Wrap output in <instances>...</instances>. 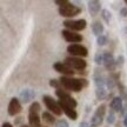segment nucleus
I'll use <instances>...</instances> for the list:
<instances>
[{
  "mask_svg": "<svg viewBox=\"0 0 127 127\" xmlns=\"http://www.w3.org/2000/svg\"><path fill=\"white\" fill-rule=\"evenodd\" d=\"M120 15H121V17H127V7L121 8V11H120Z\"/></svg>",
  "mask_w": 127,
  "mask_h": 127,
  "instance_id": "32",
  "label": "nucleus"
},
{
  "mask_svg": "<svg viewBox=\"0 0 127 127\" xmlns=\"http://www.w3.org/2000/svg\"><path fill=\"white\" fill-rule=\"evenodd\" d=\"M55 127H69V125H68L66 119H59L55 124Z\"/></svg>",
  "mask_w": 127,
  "mask_h": 127,
  "instance_id": "29",
  "label": "nucleus"
},
{
  "mask_svg": "<svg viewBox=\"0 0 127 127\" xmlns=\"http://www.w3.org/2000/svg\"><path fill=\"white\" fill-rule=\"evenodd\" d=\"M42 101H44V104H45L46 108L48 109V112H51L52 114L58 115V117H60V115L63 114V109L60 107L58 100H54L52 96H50V95H44V96H42Z\"/></svg>",
  "mask_w": 127,
  "mask_h": 127,
  "instance_id": "3",
  "label": "nucleus"
},
{
  "mask_svg": "<svg viewBox=\"0 0 127 127\" xmlns=\"http://www.w3.org/2000/svg\"><path fill=\"white\" fill-rule=\"evenodd\" d=\"M105 113H106V105L101 104L98 108L95 109V113L93 114V117L91 118L90 127H99L102 124V121H104Z\"/></svg>",
  "mask_w": 127,
  "mask_h": 127,
  "instance_id": "7",
  "label": "nucleus"
},
{
  "mask_svg": "<svg viewBox=\"0 0 127 127\" xmlns=\"http://www.w3.org/2000/svg\"><path fill=\"white\" fill-rule=\"evenodd\" d=\"M115 85H117V82H115V80H114V78L109 74L108 77L106 78V88L109 90V91H112Z\"/></svg>",
  "mask_w": 127,
  "mask_h": 127,
  "instance_id": "23",
  "label": "nucleus"
},
{
  "mask_svg": "<svg viewBox=\"0 0 127 127\" xmlns=\"http://www.w3.org/2000/svg\"><path fill=\"white\" fill-rule=\"evenodd\" d=\"M124 63H125V58H124V55L120 54L118 58H117V67H123Z\"/></svg>",
  "mask_w": 127,
  "mask_h": 127,
  "instance_id": "30",
  "label": "nucleus"
},
{
  "mask_svg": "<svg viewBox=\"0 0 127 127\" xmlns=\"http://www.w3.org/2000/svg\"><path fill=\"white\" fill-rule=\"evenodd\" d=\"M68 1L67 0H55V4L59 5V7H61V6H64V5H66Z\"/></svg>",
  "mask_w": 127,
  "mask_h": 127,
  "instance_id": "31",
  "label": "nucleus"
},
{
  "mask_svg": "<svg viewBox=\"0 0 127 127\" xmlns=\"http://www.w3.org/2000/svg\"><path fill=\"white\" fill-rule=\"evenodd\" d=\"M58 102H59L60 107H61V109H63V112L67 115L68 118L72 119V120H77L78 119V113H77L75 109L73 108V107H71V106L66 105L65 102H63V101H60V100H58Z\"/></svg>",
  "mask_w": 127,
  "mask_h": 127,
  "instance_id": "13",
  "label": "nucleus"
},
{
  "mask_svg": "<svg viewBox=\"0 0 127 127\" xmlns=\"http://www.w3.org/2000/svg\"><path fill=\"white\" fill-rule=\"evenodd\" d=\"M60 82L63 87L68 92H78L82 91L84 88V85L81 82V79H78V78H73V77H60Z\"/></svg>",
  "mask_w": 127,
  "mask_h": 127,
  "instance_id": "1",
  "label": "nucleus"
},
{
  "mask_svg": "<svg viewBox=\"0 0 127 127\" xmlns=\"http://www.w3.org/2000/svg\"><path fill=\"white\" fill-rule=\"evenodd\" d=\"M1 127H13V125H12V124H9V123H4Z\"/></svg>",
  "mask_w": 127,
  "mask_h": 127,
  "instance_id": "34",
  "label": "nucleus"
},
{
  "mask_svg": "<svg viewBox=\"0 0 127 127\" xmlns=\"http://www.w3.org/2000/svg\"><path fill=\"white\" fill-rule=\"evenodd\" d=\"M107 41H108V39H107V36L106 35H100L96 38V42H98V45L99 46H105L106 44H107Z\"/></svg>",
  "mask_w": 127,
  "mask_h": 127,
  "instance_id": "27",
  "label": "nucleus"
},
{
  "mask_svg": "<svg viewBox=\"0 0 127 127\" xmlns=\"http://www.w3.org/2000/svg\"><path fill=\"white\" fill-rule=\"evenodd\" d=\"M109 107L112 111L114 112H121L124 109V100L121 99V96L119 95V96H114L113 99L111 100V102H109Z\"/></svg>",
  "mask_w": 127,
  "mask_h": 127,
  "instance_id": "14",
  "label": "nucleus"
},
{
  "mask_svg": "<svg viewBox=\"0 0 127 127\" xmlns=\"http://www.w3.org/2000/svg\"><path fill=\"white\" fill-rule=\"evenodd\" d=\"M100 7H101V4L98 0H92L88 2V12L92 17H95L98 15V13L100 12Z\"/></svg>",
  "mask_w": 127,
  "mask_h": 127,
  "instance_id": "17",
  "label": "nucleus"
},
{
  "mask_svg": "<svg viewBox=\"0 0 127 127\" xmlns=\"http://www.w3.org/2000/svg\"><path fill=\"white\" fill-rule=\"evenodd\" d=\"M95 95H96L98 100L106 99V98L108 96V95H107V91H106V87H99V88H96V91H95Z\"/></svg>",
  "mask_w": 127,
  "mask_h": 127,
  "instance_id": "21",
  "label": "nucleus"
},
{
  "mask_svg": "<svg viewBox=\"0 0 127 127\" xmlns=\"http://www.w3.org/2000/svg\"><path fill=\"white\" fill-rule=\"evenodd\" d=\"M67 52L71 57H78V58H86L88 55V50L85 46L80 44H71L67 46Z\"/></svg>",
  "mask_w": 127,
  "mask_h": 127,
  "instance_id": "8",
  "label": "nucleus"
},
{
  "mask_svg": "<svg viewBox=\"0 0 127 127\" xmlns=\"http://www.w3.org/2000/svg\"><path fill=\"white\" fill-rule=\"evenodd\" d=\"M79 127H90V124L87 123V121H82V123L79 125Z\"/></svg>",
  "mask_w": 127,
  "mask_h": 127,
  "instance_id": "33",
  "label": "nucleus"
},
{
  "mask_svg": "<svg viewBox=\"0 0 127 127\" xmlns=\"http://www.w3.org/2000/svg\"><path fill=\"white\" fill-rule=\"evenodd\" d=\"M94 60H95V64H96V65L104 64V53H96Z\"/></svg>",
  "mask_w": 127,
  "mask_h": 127,
  "instance_id": "28",
  "label": "nucleus"
},
{
  "mask_svg": "<svg viewBox=\"0 0 127 127\" xmlns=\"http://www.w3.org/2000/svg\"><path fill=\"white\" fill-rule=\"evenodd\" d=\"M20 127H31V126H30V125H21Z\"/></svg>",
  "mask_w": 127,
  "mask_h": 127,
  "instance_id": "36",
  "label": "nucleus"
},
{
  "mask_svg": "<svg viewBox=\"0 0 127 127\" xmlns=\"http://www.w3.org/2000/svg\"><path fill=\"white\" fill-rule=\"evenodd\" d=\"M61 35L65 40L67 42H71V44H79L82 41V35L79 34L77 32H72V31H68V30H64L61 32Z\"/></svg>",
  "mask_w": 127,
  "mask_h": 127,
  "instance_id": "10",
  "label": "nucleus"
},
{
  "mask_svg": "<svg viewBox=\"0 0 127 127\" xmlns=\"http://www.w3.org/2000/svg\"><path fill=\"white\" fill-rule=\"evenodd\" d=\"M53 68L58 73H60L63 77H73L75 74V71L73 68H71L67 64H65V63H60V61L54 63L53 64Z\"/></svg>",
  "mask_w": 127,
  "mask_h": 127,
  "instance_id": "9",
  "label": "nucleus"
},
{
  "mask_svg": "<svg viewBox=\"0 0 127 127\" xmlns=\"http://www.w3.org/2000/svg\"><path fill=\"white\" fill-rule=\"evenodd\" d=\"M28 124L31 127H42L39 114H28Z\"/></svg>",
  "mask_w": 127,
  "mask_h": 127,
  "instance_id": "18",
  "label": "nucleus"
},
{
  "mask_svg": "<svg viewBox=\"0 0 127 127\" xmlns=\"http://www.w3.org/2000/svg\"><path fill=\"white\" fill-rule=\"evenodd\" d=\"M92 32L93 34L96 35V38L100 35H102V32H104V25L100 23V21H94L92 24Z\"/></svg>",
  "mask_w": 127,
  "mask_h": 127,
  "instance_id": "20",
  "label": "nucleus"
},
{
  "mask_svg": "<svg viewBox=\"0 0 127 127\" xmlns=\"http://www.w3.org/2000/svg\"><path fill=\"white\" fill-rule=\"evenodd\" d=\"M41 120H44V123L48 124V125H55V124H57L54 114H52L51 112H42V114H41Z\"/></svg>",
  "mask_w": 127,
  "mask_h": 127,
  "instance_id": "19",
  "label": "nucleus"
},
{
  "mask_svg": "<svg viewBox=\"0 0 127 127\" xmlns=\"http://www.w3.org/2000/svg\"><path fill=\"white\" fill-rule=\"evenodd\" d=\"M124 126L127 127V115L126 117H124Z\"/></svg>",
  "mask_w": 127,
  "mask_h": 127,
  "instance_id": "35",
  "label": "nucleus"
},
{
  "mask_svg": "<svg viewBox=\"0 0 127 127\" xmlns=\"http://www.w3.org/2000/svg\"><path fill=\"white\" fill-rule=\"evenodd\" d=\"M21 112V102L18 98H12L7 107V113L11 117H15L17 114Z\"/></svg>",
  "mask_w": 127,
  "mask_h": 127,
  "instance_id": "12",
  "label": "nucleus"
},
{
  "mask_svg": "<svg viewBox=\"0 0 127 127\" xmlns=\"http://www.w3.org/2000/svg\"><path fill=\"white\" fill-rule=\"evenodd\" d=\"M50 86H51V87H54L55 90H60V88H64L59 79H51V80H50Z\"/></svg>",
  "mask_w": 127,
  "mask_h": 127,
  "instance_id": "25",
  "label": "nucleus"
},
{
  "mask_svg": "<svg viewBox=\"0 0 127 127\" xmlns=\"http://www.w3.org/2000/svg\"><path fill=\"white\" fill-rule=\"evenodd\" d=\"M125 4H126V5H127V0H126V1H125Z\"/></svg>",
  "mask_w": 127,
  "mask_h": 127,
  "instance_id": "37",
  "label": "nucleus"
},
{
  "mask_svg": "<svg viewBox=\"0 0 127 127\" xmlns=\"http://www.w3.org/2000/svg\"><path fill=\"white\" fill-rule=\"evenodd\" d=\"M63 25L66 27V30L72 32H79L85 30L87 26V21L85 19H78V20H73V19H68L65 20Z\"/></svg>",
  "mask_w": 127,
  "mask_h": 127,
  "instance_id": "4",
  "label": "nucleus"
},
{
  "mask_svg": "<svg viewBox=\"0 0 127 127\" xmlns=\"http://www.w3.org/2000/svg\"><path fill=\"white\" fill-rule=\"evenodd\" d=\"M41 111V106L38 101H34L33 104L30 106V109H28V114H39Z\"/></svg>",
  "mask_w": 127,
  "mask_h": 127,
  "instance_id": "22",
  "label": "nucleus"
},
{
  "mask_svg": "<svg viewBox=\"0 0 127 127\" xmlns=\"http://www.w3.org/2000/svg\"><path fill=\"white\" fill-rule=\"evenodd\" d=\"M42 127H48V126H42Z\"/></svg>",
  "mask_w": 127,
  "mask_h": 127,
  "instance_id": "38",
  "label": "nucleus"
},
{
  "mask_svg": "<svg viewBox=\"0 0 127 127\" xmlns=\"http://www.w3.org/2000/svg\"><path fill=\"white\" fill-rule=\"evenodd\" d=\"M101 18L104 19L106 24H109L111 19H112V14H111V12L108 9H102L101 11Z\"/></svg>",
  "mask_w": 127,
  "mask_h": 127,
  "instance_id": "24",
  "label": "nucleus"
},
{
  "mask_svg": "<svg viewBox=\"0 0 127 127\" xmlns=\"http://www.w3.org/2000/svg\"><path fill=\"white\" fill-rule=\"evenodd\" d=\"M93 78H94V84H95V86H96V88H99V87H106V78L104 77L102 72L100 71L99 68H96L94 71Z\"/></svg>",
  "mask_w": 127,
  "mask_h": 127,
  "instance_id": "15",
  "label": "nucleus"
},
{
  "mask_svg": "<svg viewBox=\"0 0 127 127\" xmlns=\"http://www.w3.org/2000/svg\"><path fill=\"white\" fill-rule=\"evenodd\" d=\"M35 98V93L32 91V90H24L21 93H20V101L23 104H27L31 100H33Z\"/></svg>",
  "mask_w": 127,
  "mask_h": 127,
  "instance_id": "16",
  "label": "nucleus"
},
{
  "mask_svg": "<svg viewBox=\"0 0 127 127\" xmlns=\"http://www.w3.org/2000/svg\"><path fill=\"white\" fill-rule=\"evenodd\" d=\"M64 63L67 64L68 66L71 68H73L74 71H79V72L85 71V68L87 66L86 60L84 58H78V57H67Z\"/></svg>",
  "mask_w": 127,
  "mask_h": 127,
  "instance_id": "5",
  "label": "nucleus"
},
{
  "mask_svg": "<svg viewBox=\"0 0 127 127\" xmlns=\"http://www.w3.org/2000/svg\"><path fill=\"white\" fill-rule=\"evenodd\" d=\"M55 95L59 98L60 101H63V102H65L66 105H68V106H71V107H73V108H75L78 106V102L77 100L73 98L72 95L69 94V92L66 91L65 88H60V90H55Z\"/></svg>",
  "mask_w": 127,
  "mask_h": 127,
  "instance_id": "6",
  "label": "nucleus"
},
{
  "mask_svg": "<svg viewBox=\"0 0 127 127\" xmlns=\"http://www.w3.org/2000/svg\"><path fill=\"white\" fill-rule=\"evenodd\" d=\"M106 121H107V124H109V125H112V124L115 123V112H114V111L109 109V114L107 115Z\"/></svg>",
  "mask_w": 127,
  "mask_h": 127,
  "instance_id": "26",
  "label": "nucleus"
},
{
  "mask_svg": "<svg viewBox=\"0 0 127 127\" xmlns=\"http://www.w3.org/2000/svg\"><path fill=\"white\" fill-rule=\"evenodd\" d=\"M80 13H81V7H79V6L72 4V2H69V1H68L66 5L59 7V14L61 17H64V18L72 19Z\"/></svg>",
  "mask_w": 127,
  "mask_h": 127,
  "instance_id": "2",
  "label": "nucleus"
},
{
  "mask_svg": "<svg viewBox=\"0 0 127 127\" xmlns=\"http://www.w3.org/2000/svg\"><path fill=\"white\" fill-rule=\"evenodd\" d=\"M104 66L108 72H115L117 68V60L114 59L113 54L111 52H104Z\"/></svg>",
  "mask_w": 127,
  "mask_h": 127,
  "instance_id": "11",
  "label": "nucleus"
}]
</instances>
